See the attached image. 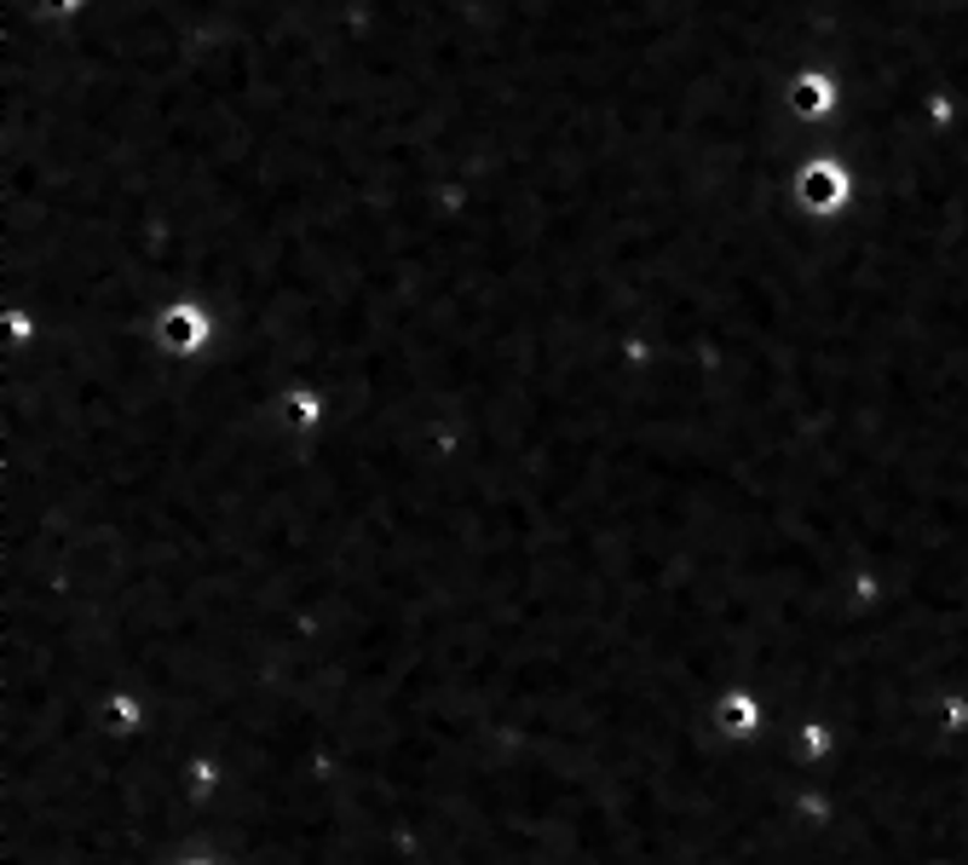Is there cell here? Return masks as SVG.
Segmentation results:
<instances>
[{
    "label": "cell",
    "mask_w": 968,
    "mask_h": 865,
    "mask_svg": "<svg viewBox=\"0 0 968 865\" xmlns=\"http://www.w3.org/2000/svg\"><path fill=\"white\" fill-rule=\"evenodd\" d=\"M801 203L807 208H836L842 203V173L836 168H807L801 173Z\"/></svg>",
    "instance_id": "6da1fadb"
},
{
    "label": "cell",
    "mask_w": 968,
    "mask_h": 865,
    "mask_svg": "<svg viewBox=\"0 0 968 865\" xmlns=\"http://www.w3.org/2000/svg\"><path fill=\"white\" fill-rule=\"evenodd\" d=\"M161 340H168V347H179V352H191L196 340H202V317H196V307H173L168 317H161Z\"/></svg>",
    "instance_id": "7a4b0ae2"
},
{
    "label": "cell",
    "mask_w": 968,
    "mask_h": 865,
    "mask_svg": "<svg viewBox=\"0 0 968 865\" xmlns=\"http://www.w3.org/2000/svg\"><path fill=\"white\" fill-rule=\"evenodd\" d=\"M790 105H796L801 116H819L824 105H831V87H824V82H819V75H807V82H801V87L790 93Z\"/></svg>",
    "instance_id": "3957f363"
},
{
    "label": "cell",
    "mask_w": 968,
    "mask_h": 865,
    "mask_svg": "<svg viewBox=\"0 0 968 865\" xmlns=\"http://www.w3.org/2000/svg\"><path fill=\"white\" fill-rule=\"evenodd\" d=\"M47 7H70V0H47Z\"/></svg>",
    "instance_id": "277c9868"
}]
</instances>
